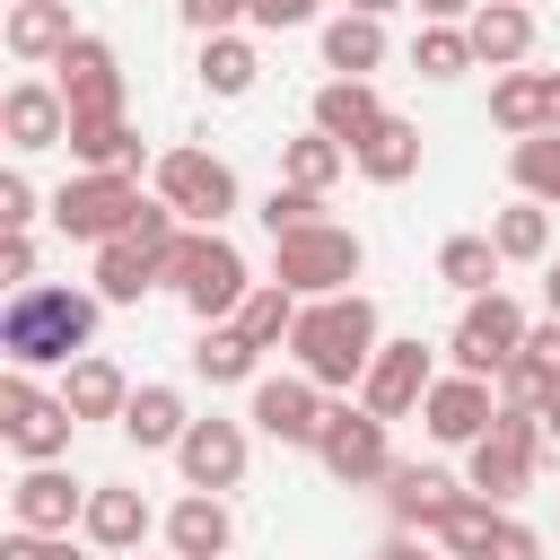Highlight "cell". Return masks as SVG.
Instances as JSON below:
<instances>
[{"instance_id": "27", "label": "cell", "mask_w": 560, "mask_h": 560, "mask_svg": "<svg viewBox=\"0 0 560 560\" xmlns=\"http://www.w3.org/2000/svg\"><path fill=\"white\" fill-rule=\"evenodd\" d=\"M376 61H385V18L341 9V18L324 26V70H332V79H368Z\"/></svg>"}, {"instance_id": "21", "label": "cell", "mask_w": 560, "mask_h": 560, "mask_svg": "<svg viewBox=\"0 0 560 560\" xmlns=\"http://www.w3.org/2000/svg\"><path fill=\"white\" fill-rule=\"evenodd\" d=\"M166 542H175V560H228L236 525H228L219 490H184V499L166 508Z\"/></svg>"}, {"instance_id": "32", "label": "cell", "mask_w": 560, "mask_h": 560, "mask_svg": "<svg viewBox=\"0 0 560 560\" xmlns=\"http://www.w3.org/2000/svg\"><path fill=\"white\" fill-rule=\"evenodd\" d=\"M254 368H262V350H254L236 324H201V341H192V376H210V385H254Z\"/></svg>"}, {"instance_id": "46", "label": "cell", "mask_w": 560, "mask_h": 560, "mask_svg": "<svg viewBox=\"0 0 560 560\" xmlns=\"http://www.w3.org/2000/svg\"><path fill=\"white\" fill-rule=\"evenodd\" d=\"M525 359H534V368L560 385V315H551V324H525Z\"/></svg>"}, {"instance_id": "18", "label": "cell", "mask_w": 560, "mask_h": 560, "mask_svg": "<svg viewBox=\"0 0 560 560\" xmlns=\"http://www.w3.org/2000/svg\"><path fill=\"white\" fill-rule=\"evenodd\" d=\"M9 516H18V525H35V534H70V525L88 516V490H79L61 464H26V472H18V490H9Z\"/></svg>"}, {"instance_id": "31", "label": "cell", "mask_w": 560, "mask_h": 560, "mask_svg": "<svg viewBox=\"0 0 560 560\" xmlns=\"http://www.w3.org/2000/svg\"><path fill=\"white\" fill-rule=\"evenodd\" d=\"M254 350H280L289 332H298V289H280V280H262V289H245V306L228 315Z\"/></svg>"}, {"instance_id": "49", "label": "cell", "mask_w": 560, "mask_h": 560, "mask_svg": "<svg viewBox=\"0 0 560 560\" xmlns=\"http://www.w3.org/2000/svg\"><path fill=\"white\" fill-rule=\"evenodd\" d=\"M368 560H438V551H420V542H411V534H394V542H376V551H368Z\"/></svg>"}, {"instance_id": "6", "label": "cell", "mask_w": 560, "mask_h": 560, "mask_svg": "<svg viewBox=\"0 0 560 560\" xmlns=\"http://www.w3.org/2000/svg\"><path fill=\"white\" fill-rule=\"evenodd\" d=\"M70 429H79V411H70L61 394H44L35 368H9V376H0V438H9L26 464H61V455H70Z\"/></svg>"}, {"instance_id": "50", "label": "cell", "mask_w": 560, "mask_h": 560, "mask_svg": "<svg viewBox=\"0 0 560 560\" xmlns=\"http://www.w3.org/2000/svg\"><path fill=\"white\" fill-rule=\"evenodd\" d=\"M542 306H551V315H560V262H551V271H542Z\"/></svg>"}, {"instance_id": "2", "label": "cell", "mask_w": 560, "mask_h": 560, "mask_svg": "<svg viewBox=\"0 0 560 560\" xmlns=\"http://www.w3.org/2000/svg\"><path fill=\"white\" fill-rule=\"evenodd\" d=\"M289 350H298V368H306L324 394H341V385L368 376V359L385 350V332H376V306H368L359 289H341V298H306V306H298Z\"/></svg>"}, {"instance_id": "22", "label": "cell", "mask_w": 560, "mask_h": 560, "mask_svg": "<svg viewBox=\"0 0 560 560\" xmlns=\"http://www.w3.org/2000/svg\"><path fill=\"white\" fill-rule=\"evenodd\" d=\"M79 534L96 542V551H140V534H149V499L140 490H122V481H105V490H88V516H79Z\"/></svg>"}, {"instance_id": "14", "label": "cell", "mask_w": 560, "mask_h": 560, "mask_svg": "<svg viewBox=\"0 0 560 560\" xmlns=\"http://www.w3.org/2000/svg\"><path fill=\"white\" fill-rule=\"evenodd\" d=\"M429 385H438L429 350H420V341H385V350L368 359V376H359V402H368L376 420H402V411H420Z\"/></svg>"}, {"instance_id": "16", "label": "cell", "mask_w": 560, "mask_h": 560, "mask_svg": "<svg viewBox=\"0 0 560 560\" xmlns=\"http://www.w3.org/2000/svg\"><path fill=\"white\" fill-rule=\"evenodd\" d=\"M464 490H472V481H455L446 464H394V472H385V508H394V525H420V534H438V525L464 508Z\"/></svg>"}, {"instance_id": "41", "label": "cell", "mask_w": 560, "mask_h": 560, "mask_svg": "<svg viewBox=\"0 0 560 560\" xmlns=\"http://www.w3.org/2000/svg\"><path fill=\"white\" fill-rule=\"evenodd\" d=\"M315 219H324V192H306V184H271V201H262V228H271V236L315 228Z\"/></svg>"}, {"instance_id": "43", "label": "cell", "mask_w": 560, "mask_h": 560, "mask_svg": "<svg viewBox=\"0 0 560 560\" xmlns=\"http://www.w3.org/2000/svg\"><path fill=\"white\" fill-rule=\"evenodd\" d=\"M236 18H254V0H184L192 35H236Z\"/></svg>"}, {"instance_id": "34", "label": "cell", "mask_w": 560, "mask_h": 560, "mask_svg": "<svg viewBox=\"0 0 560 560\" xmlns=\"http://www.w3.org/2000/svg\"><path fill=\"white\" fill-rule=\"evenodd\" d=\"M490 236H499L508 262H542V254H551V201H525V192H516V201L490 219Z\"/></svg>"}, {"instance_id": "11", "label": "cell", "mask_w": 560, "mask_h": 560, "mask_svg": "<svg viewBox=\"0 0 560 560\" xmlns=\"http://www.w3.org/2000/svg\"><path fill=\"white\" fill-rule=\"evenodd\" d=\"M245 420H254L262 438H280V446H315V438H324V420H332V402H324V385L298 368V376H254Z\"/></svg>"}, {"instance_id": "30", "label": "cell", "mask_w": 560, "mask_h": 560, "mask_svg": "<svg viewBox=\"0 0 560 560\" xmlns=\"http://www.w3.org/2000/svg\"><path fill=\"white\" fill-rule=\"evenodd\" d=\"M184 429H192V411H184L175 385H131V402H122V438L131 446H184Z\"/></svg>"}, {"instance_id": "17", "label": "cell", "mask_w": 560, "mask_h": 560, "mask_svg": "<svg viewBox=\"0 0 560 560\" xmlns=\"http://www.w3.org/2000/svg\"><path fill=\"white\" fill-rule=\"evenodd\" d=\"M52 70H61L52 88L70 96V114H122V61H114V44H105V35H79Z\"/></svg>"}, {"instance_id": "13", "label": "cell", "mask_w": 560, "mask_h": 560, "mask_svg": "<svg viewBox=\"0 0 560 560\" xmlns=\"http://www.w3.org/2000/svg\"><path fill=\"white\" fill-rule=\"evenodd\" d=\"M490 420H499V385H490V376H464V368H455V376H438V385L420 394V429H429L438 446H472Z\"/></svg>"}, {"instance_id": "19", "label": "cell", "mask_w": 560, "mask_h": 560, "mask_svg": "<svg viewBox=\"0 0 560 560\" xmlns=\"http://www.w3.org/2000/svg\"><path fill=\"white\" fill-rule=\"evenodd\" d=\"M0 131H9V149H61L70 140V96L44 88V79H18L0 96Z\"/></svg>"}, {"instance_id": "4", "label": "cell", "mask_w": 560, "mask_h": 560, "mask_svg": "<svg viewBox=\"0 0 560 560\" xmlns=\"http://www.w3.org/2000/svg\"><path fill=\"white\" fill-rule=\"evenodd\" d=\"M359 262H368V245H359L350 228H332V219L271 236V280L298 289V298H341V289L359 280Z\"/></svg>"}, {"instance_id": "37", "label": "cell", "mask_w": 560, "mask_h": 560, "mask_svg": "<svg viewBox=\"0 0 560 560\" xmlns=\"http://www.w3.org/2000/svg\"><path fill=\"white\" fill-rule=\"evenodd\" d=\"M508 175H516L525 201H560V131H525L508 149Z\"/></svg>"}, {"instance_id": "42", "label": "cell", "mask_w": 560, "mask_h": 560, "mask_svg": "<svg viewBox=\"0 0 560 560\" xmlns=\"http://www.w3.org/2000/svg\"><path fill=\"white\" fill-rule=\"evenodd\" d=\"M0 560H79L70 534H35V525H9L0 534Z\"/></svg>"}, {"instance_id": "15", "label": "cell", "mask_w": 560, "mask_h": 560, "mask_svg": "<svg viewBox=\"0 0 560 560\" xmlns=\"http://www.w3.org/2000/svg\"><path fill=\"white\" fill-rule=\"evenodd\" d=\"M175 464H184V490H236L245 481V420H219V411L192 420Z\"/></svg>"}, {"instance_id": "38", "label": "cell", "mask_w": 560, "mask_h": 560, "mask_svg": "<svg viewBox=\"0 0 560 560\" xmlns=\"http://www.w3.org/2000/svg\"><path fill=\"white\" fill-rule=\"evenodd\" d=\"M254 70H262V61H254L245 35H201V88H210V96H245Z\"/></svg>"}, {"instance_id": "20", "label": "cell", "mask_w": 560, "mask_h": 560, "mask_svg": "<svg viewBox=\"0 0 560 560\" xmlns=\"http://www.w3.org/2000/svg\"><path fill=\"white\" fill-rule=\"evenodd\" d=\"M464 35H472V61L516 70V61L534 52V9H525V0H481V9L464 18Z\"/></svg>"}, {"instance_id": "7", "label": "cell", "mask_w": 560, "mask_h": 560, "mask_svg": "<svg viewBox=\"0 0 560 560\" xmlns=\"http://www.w3.org/2000/svg\"><path fill=\"white\" fill-rule=\"evenodd\" d=\"M542 411H499L481 438H472V464H464V481L481 490V499H525V481H534V455H542Z\"/></svg>"}, {"instance_id": "3", "label": "cell", "mask_w": 560, "mask_h": 560, "mask_svg": "<svg viewBox=\"0 0 560 560\" xmlns=\"http://www.w3.org/2000/svg\"><path fill=\"white\" fill-rule=\"evenodd\" d=\"M166 280H175V298L201 315V324H228L236 306H245V254L219 236V228H184V245L166 254Z\"/></svg>"}, {"instance_id": "48", "label": "cell", "mask_w": 560, "mask_h": 560, "mask_svg": "<svg viewBox=\"0 0 560 560\" xmlns=\"http://www.w3.org/2000/svg\"><path fill=\"white\" fill-rule=\"evenodd\" d=\"M411 9H420V18H429V26H464V18H472V9H481V0H411Z\"/></svg>"}, {"instance_id": "52", "label": "cell", "mask_w": 560, "mask_h": 560, "mask_svg": "<svg viewBox=\"0 0 560 560\" xmlns=\"http://www.w3.org/2000/svg\"><path fill=\"white\" fill-rule=\"evenodd\" d=\"M350 9H368V18H385V9H402V0H350Z\"/></svg>"}, {"instance_id": "51", "label": "cell", "mask_w": 560, "mask_h": 560, "mask_svg": "<svg viewBox=\"0 0 560 560\" xmlns=\"http://www.w3.org/2000/svg\"><path fill=\"white\" fill-rule=\"evenodd\" d=\"M542 429H551V438H560V385H551V402H542Z\"/></svg>"}, {"instance_id": "39", "label": "cell", "mask_w": 560, "mask_h": 560, "mask_svg": "<svg viewBox=\"0 0 560 560\" xmlns=\"http://www.w3.org/2000/svg\"><path fill=\"white\" fill-rule=\"evenodd\" d=\"M411 70H420V79H464V70H472V35H464V26H420Z\"/></svg>"}, {"instance_id": "40", "label": "cell", "mask_w": 560, "mask_h": 560, "mask_svg": "<svg viewBox=\"0 0 560 560\" xmlns=\"http://www.w3.org/2000/svg\"><path fill=\"white\" fill-rule=\"evenodd\" d=\"M490 385H499V411H542V402H551V376H542L525 350H516V359H508Z\"/></svg>"}, {"instance_id": "8", "label": "cell", "mask_w": 560, "mask_h": 560, "mask_svg": "<svg viewBox=\"0 0 560 560\" xmlns=\"http://www.w3.org/2000/svg\"><path fill=\"white\" fill-rule=\"evenodd\" d=\"M446 350H455V368H464V376H499V368L525 350V306H516L508 289H481V298L464 306V324H455V341H446Z\"/></svg>"}, {"instance_id": "9", "label": "cell", "mask_w": 560, "mask_h": 560, "mask_svg": "<svg viewBox=\"0 0 560 560\" xmlns=\"http://www.w3.org/2000/svg\"><path fill=\"white\" fill-rule=\"evenodd\" d=\"M438 542L455 551V560H542V534L534 525H516L499 499H481V490H464V508L438 525Z\"/></svg>"}, {"instance_id": "44", "label": "cell", "mask_w": 560, "mask_h": 560, "mask_svg": "<svg viewBox=\"0 0 560 560\" xmlns=\"http://www.w3.org/2000/svg\"><path fill=\"white\" fill-rule=\"evenodd\" d=\"M26 219H35V184H26V175H18V166H9V175H0V228H9V236H18V228H26Z\"/></svg>"}, {"instance_id": "35", "label": "cell", "mask_w": 560, "mask_h": 560, "mask_svg": "<svg viewBox=\"0 0 560 560\" xmlns=\"http://www.w3.org/2000/svg\"><path fill=\"white\" fill-rule=\"evenodd\" d=\"M499 262H508L499 236H446V245H438V280L464 289V298H481V289L499 280Z\"/></svg>"}, {"instance_id": "29", "label": "cell", "mask_w": 560, "mask_h": 560, "mask_svg": "<svg viewBox=\"0 0 560 560\" xmlns=\"http://www.w3.org/2000/svg\"><path fill=\"white\" fill-rule=\"evenodd\" d=\"M61 402H70L79 420H122L131 385H122V368H114V359H96V350H88V359H70V368H61Z\"/></svg>"}, {"instance_id": "36", "label": "cell", "mask_w": 560, "mask_h": 560, "mask_svg": "<svg viewBox=\"0 0 560 560\" xmlns=\"http://www.w3.org/2000/svg\"><path fill=\"white\" fill-rule=\"evenodd\" d=\"M341 166H350V149H341L332 131H306V140H289V149H280V175H289V184H306V192H332V184H341Z\"/></svg>"}, {"instance_id": "23", "label": "cell", "mask_w": 560, "mask_h": 560, "mask_svg": "<svg viewBox=\"0 0 560 560\" xmlns=\"http://www.w3.org/2000/svg\"><path fill=\"white\" fill-rule=\"evenodd\" d=\"M376 122H385V96H376L368 79H324V88H315V131H332L341 149H359Z\"/></svg>"}, {"instance_id": "33", "label": "cell", "mask_w": 560, "mask_h": 560, "mask_svg": "<svg viewBox=\"0 0 560 560\" xmlns=\"http://www.w3.org/2000/svg\"><path fill=\"white\" fill-rule=\"evenodd\" d=\"M490 122L499 131H551V105H542V70H499V88H490Z\"/></svg>"}, {"instance_id": "25", "label": "cell", "mask_w": 560, "mask_h": 560, "mask_svg": "<svg viewBox=\"0 0 560 560\" xmlns=\"http://www.w3.org/2000/svg\"><path fill=\"white\" fill-rule=\"evenodd\" d=\"M350 166L368 175V184H411L420 175V122H402V114H385L359 149H350Z\"/></svg>"}, {"instance_id": "10", "label": "cell", "mask_w": 560, "mask_h": 560, "mask_svg": "<svg viewBox=\"0 0 560 560\" xmlns=\"http://www.w3.org/2000/svg\"><path fill=\"white\" fill-rule=\"evenodd\" d=\"M158 201H175L192 228H219V219L236 210V175H228V158H210V149H166V158H158Z\"/></svg>"}, {"instance_id": "1", "label": "cell", "mask_w": 560, "mask_h": 560, "mask_svg": "<svg viewBox=\"0 0 560 560\" xmlns=\"http://www.w3.org/2000/svg\"><path fill=\"white\" fill-rule=\"evenodd\" d=\"M88 341H96V298L88 289H61V280L9 289V306H0L9 368H70V359H88Z\"/></svg>"}, {"instance_id": "28", "label": "cell", "mask_w": 560, "mask_h": 560, "mask_svg": "<svg viewBox=\"0 0 560 560\" xmlns=\"http://www.w3.org/2000/svg\"><path fill=\"white\" fill-rule=\"evenodd\" d=\"M79 166H122V175H140V131L122 122V114H70V140H61Z\"/></svg>"}, {"instance_id": "45", "label": "cell", "mask_w": 560, "mask_h": 560, "mask_svg": "<svg viewBox=\"0 0 560 560\" xmlns=\"http://www.w3.org/2000/svg\"><path fill=\"white\" fill-rule=\"evenodd\" d=\"M0 280H9V289H35V236H26V228L0 245Z\"/></svg>"}, {"instance_id": "24", "label": "cell", "mask_w": 560, "mask_h": 560, "mask_svg": "<svg viewBox=\"0 0 560 560\" xmlns=\"http://www.w3.org/2000/svg\"><path fill=\"white\" fill-rule=\"evenodd\" d=\"M70 44H79L70 0H18V9H9V52H18V61H61Z\"/></svg>"}, {"instance_id": "53", "label": "cell", "mask_w": 560, "mask_h": 560, "mask_svg": "<svg viewBox=\"0 0 560 560\" xmlns=\"http://www.w3.org/2000/svg\"><path fill=\"white\" fill-rule=\"evenodd\" d=\"M122 560H140V551H122Z\"/></svg>"}, {"instance_id": "12", "label": "cell", "mask_w": 560, "mask_h": 560, "mask_svg": "<svg viewBox=\"0 0 560 560\" xmlns=\"http://www.w3.org/2000/svg\"><path fill=\"white\" fill-rule=\"evenodd\" d=\"M315 455H324V472L332 481H350V490H368V481H385L394 472V446H385V420L359 402H332V420H324V438H315Z\"/></svg>"}, {"instance_id": "47", "label": "cell", "mask_w": 560, "mask_h": 560, "mask_svg": "<svg viewBox=\"0 0 560 560\" xmlns=\"http://www.w3.org/2000/svg\"><path fill=\"white\" fill-rule=\"evenodd\" d=\"M306 18H315V0H254V26H271V35L280 26H306Z\"/></svg>"}, {"instance_id": "26", "label": "cell", "mask_w": 560, "mask_h": 560, "mask_svg": "<svg viewBox=\"0 0 560 560\" xmlns=\"http://www.w3.org/2000/svg\"><path fill=\"white\" fill-rule=\"evenodd\" d=\"M158 280H166V262H158L149 245H131V236L96 245V298H105V306H140Z\"/></svg>"}, {"instance_id": "5", "label": "cell", "mask_w": 560, "mask_h": 560, "mask_svg": "<svg viewBox=\"0 0 560 560\" xmlns=\"http://www.w3.org/2000/svg\"><path fill=\"white\" fill-rule=\"evenodd\" d=\"M131 219H140V184L122 166H88L52 192V228L79 245H114V236H131Z\"/></svg>"}]
</instances>
